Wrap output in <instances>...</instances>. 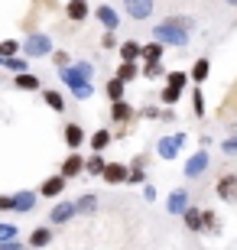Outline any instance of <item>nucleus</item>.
<instances>
[{"instance_id": "obj_1", "label": "nucleus", "mask_w": 237, "mask_h": 250, "mask_svg": "<svg viewBox=\"0 0 237 250\" xmlns=\"http://www.w3.org/2000/svg\"><path fill=\"white\" fill-rule=\"evenodd\" d=\"M153 39L156 42H163V46H189V29L175 26V23H169V20H163V23H156L153 26Z\"/></svg>"}, {"instance_id": "obj_2", "label": "nucleus", "mask_w": 237, "mask_h": 250, "mask_svg": "<svg viewBox=\"0 0 237 250\" xmlns=\"http://www.w3.org/2000/svg\"><path fill=\"white\" fill-rule=\"evenodd\" d=\"M23 56H26V59L52 56V39H49L46 33H29V39L23 42Z\"/></svg>"}, {"instance_id": "obj_3", "label": "nucleus", "mask_w": 237, "mask_h": 250, "mask_svg": "<svg viewBox=\"0 0 237 250\" xmlns=\"http://www.w3.org/2000/svg\"><path fill=\"white\" fill-rule=\"evenodd\" d=\"M59 75H62V82L72 88L75 82H91L94 78V65L91 62H72L68 68H59Z\"/></svg>"}, {"instance_id": "obj_4", "label": "nucleus", "mask_w": 237, "mask_h": 250, "mask_svg": "<svg viewBox=\"0 0 237 250\" xmlns=\"http://www.w3.org/2000/svg\"><path fill=\"white\" fill-rule=\"evenodd\" d=\"M208 166H211V156H208V149L201 146L198 153H192V156L185 159V179H201L208 172Z\"/></svg>"}, {"instance_id": "obj_5", "label": "nucleus", "mask_w": 237, "mask_h": 250, "mask_svg": "<svg viewBox=\"0 0 237 250\" xmlns=\"http://www.w3.org/2000/svg\"><path fill=\"white\" fill-rule=\"evenodd\" d=\"M215 195H218L221 202L237 205V172H224V176L215 182Z\"/></svg>"}, {"instance_id": "obj_6", "label": "nucleus", "mask_w": 237, "mask_h": 250, "mask_svg": "<svg viewBox=\"0 0 237 250\" xmlns=\"http://www.w3.org/2000/svg\"><path fill=\"white\" fill-rule=\"evenodd\" d=\"M185 143V133H172V137H163L159 143H156V153H159V159H166V163H172L175 156H179V146Z\"/></svg>"}, {"instance_id": "obj_7", "label": "nucleus", "mask_w": 237, "mask_h": 250, "mask_svg": "<svg viewBox=\"0 0 237 250\" xmlns=\"http://www.w3.org/2000/svg\"><path fill=\"white\" fill-rule=\"evenodd\" d=\"M137 117H140V111H133V104H127V101H114L110 104V121L120 124V127H127V124L137 121Z\"/></svg>"}, {"instance_id": "obj_8", "label": "nucleus", "mask_w": 237, "mask_h": 250, "mask_svg": "<svg viewBox=\"0 0 237 250\" xmlns=\"http://www.w3.org/2000/svg\"><path fill=\"white\" fill-rule=\"evenodd\" d=\"M65 179H75V176H82L85 172V156L78 153V149H68V156L62 159V169H59Z\"/></svg>"}, {"instance_id": "obj_9", "label": "nucleus", "mask_w": 237, "mask_h": 250, "mask_svg": "<svg viewBox=\"0 0 237 250\" xmlns=\"http://www.w3.org/2000/svg\"><path fill=\"white\" fill-rule=\"evenodd\" d=\"M91 3L88 0H68L65 3V17L72 20V23H85V20H91Z\"/></svg>"}, {"instance_id": "obj_10", "label": "nucleus", "mask_w": 237, "mask_h": 250, "mask_svg": "<svg viewBox=\"0 0 237 250\" xmlns=\"http://www.w3.org/2000/svg\"><path fill=\"white\" fill-rule=\"evenodd\" d=\"M78 214V208H75V202H55L52 211H49V224H68Z\"/></svg>"}, {"instance_id": "obj_11", "label": "nucleus", "mask_w": 237, "mask_h": 250, "mask_svg": "<svg viewBox=\"0 0 237 250\" xmlns=\"http://www.w3.org/2000/svg\"><path fill=\"white\" fill-rule=\"evenodd\" d=\"M124 13L130 20H150L153 17V0H124Z\"/></svg>"}, {"instance_id": "obj_12", "label": "nucleus", "mask_w": 237, "mask_h": 250, "mask_svg": "<svg viewBox=\"0 0 237 250\" xmlns=\"http://www.w3.org/2000/svg\"><path fill=\"white\" fill-rule=\"evenodd\" d=\"M62 137H65V146H68V149H82L85 146V140H88V133H85V127H82V124H65V133H62Z\"/></svg>"}, {"instance_id": "obj_13", "label": "nucleus", "mask_w": 237, "mask_h": 250, "mask_svg": "<svg viewBox=\"0 0 237 250\" xmlns=\"http://www.w3.org/2000/svg\"><path fill=\"white\" fill-rule=\"evenodd\" d=\"M65 186H68V179H65L62 172H59V176H49L46 182L39 186V195H43V198H59V195L65 192Z\"/></svg>"}, {"instance_id": "obj_14", "label": "nucleus", "mask_w": 237, "mask_h": 250, "mask_svg": "<svg viewBox=\"0 0 237 250\" xmlns=\"http://www.w3.org/2000/svg\"><path fill=\"white\" fill-rule=\"evenodd\" d=\"M94 20H98L104 29H117V26H120V13H117L114 7H108V3L94 7Z\"/></svg>"}, {"instance_id": "obj_15", "label": "nucleus", "mask_w": 237, "mask_h": 250, "mask_svg": "<svg viewBox=\"0 0 237 250\" xmlns=\"http://www.w3.org/2000/svg\"><path fill=\"white\" fill-rule=\"evenodd\" d=\"M127 172H130V166H124V163H108V169H104V182L108 186H124L127 182Z\"/></svg>"}, {"instance_id": "obj_16", "label": "nucleus", "mask_w": 237, "mask_h": 250, "mask_svg": "<svg viewBox=\"0 0 237 250\" xmlns=\"http://www.w3.org/2000/svg\"><path fill=\"white\" fill-rule=\"evenodd\" d=\"M179 218H182V224L189 228L192 234H201V231H205V221H201V208H195V205H189V208H185Z\"/></svg>"}, {"instance_id": "obj_17", "label": "nucleus", "mask_w": 237, "mask_h": 250, "mask_svg": "<svg viewBox=\"0 0 237 250\" xmlns=\"http://www.w3.org/2000/svg\"><path fill=\"white\" fill-rule=\"evenodd\" d=\"M208 75H211V59H208V56L195 59V65L189 68V78H192L195 84H205V82H208Z\"/></svg>"}, {"instance_id": "obj_18", "label": "nucleus", "mask_w": 237, "mask_h": 250, "mask_svg": "<svg viewBox=\"0 0 237 250\" xmlns=\"http://www.w3.org/2000/svg\"><path fill=\"white\" fill-rule=\"evenodd\" d=\"M114 143V133H110L108 127H101V130H94L91 137H88V146H91V153H104V149Z\"/></svg>"}, {"instance_id": "obj_19", "label": "nucleus", "mask_w": 237, "mask_h": 250, "mask_svg": "<svg viewBox=\"0 0 237 250\" xmlns=\"http://www.w3.org/2000/svg\"><path fill=\"white\" fill-rule=\"evenodd\" d=\"M185 208H189V192H185V188H175V192L169 195V202H166V211L169 214H182Z\"/></svg>"}, {"instance_id": "obj_20", "label": "nucleus", "mask_w": 237, "mask_h": 250, "mask_svg": "<svg viewBox=\"0 0 237 250\" xmlns=\"http://www.w3.org/2000/svg\"><path fill=\"white\" fill-rule=\"evenodd\" d=\"M52 244V228L49 224H43V228H36V231L29 234V250H43Z\"/></svg>"}, {"instance_id": "obj_21", "label": "nucleus", "mask_w": 237, "mask_h": 250, "mask_svg": "<svg viewBox=\"0 0 237 250\" xmlns=\"http://www.w3.org/2000/svg\"><path fill=\"white\" fill-rule=\"evenodd\" d=\"M104 169H108V159L101 156V153L85 156V176H104Z\"/></svg>"}, {"instance_id": "obj_22", "label": "nucleus", "mask_w": 237, "mask_h": 250, "mask_svg": "<svg viewBox=\"0 0 237 250\" xmlns=\"http://www.w3.org/2000/svg\"><path fill=\"white\" fill-rule=\"evenodd\" d=\"M13 84H17L20 91H43V84H39V78L33 72H17Z\"/></svg>"}, {"instance_id": "obj_23", "label": "nucleus", "mask_w": 237, "mask_h": 250, "mask_svg": "<svg viewBox=\"0 0 237 250\" xmlns=\"http://www.w3.org/2000/svg\"><path fill=\"white\" fill-rule=\"evenodd\" d=\"M117 52H120L124 62H137L140 52H143V46H140L137 39H127V42H120V46H117Z\"/></svg>"}, {"instance_id": "obj_24", "label": "nucleus", "mask_w": 237, "mask_h": 250, "mask_svg": "<svg viewBox=\"0 0 237 250\" xmlns=\"http://www.w3.org/2000/svg\"><path fill=\"white\" fill-rule=\"evenodd\" d=\"M117 78H120L124 84L137 82V78H140V65H137V62H124V59H120V65H117Z\"/></svg>"}, {"instance_id": "obj_25", "label": "nucleus", "mask_w": 237, "mask_h": 250, "mask_svg": "<svg viewBox=\"0 0 237 250\" xmlns=\"http://www.w3.org/2000/svg\"><path fill=\"white\" fill-rule=\"evenodd\" d=\"M39 94H43V101H46L55 114H62V111H65V98H62V91H55V88H43Z\"/></svg>"}, {"instance_id": "obj_26", "label": "nucleus", "mask_w": 237, "mask_h": 250, "mask_svg": "<svg viewBox=\"0 0 237 250\" xmlns=\"http://www.w3.org/2000/svg\"><path fill=\"white\" fill-rule=\"evenodd\" d=\"M13 202H17V211L20 214H26V211H33V208H36V192H17L13 195Z\"/></svg>"}, {"instance_id": "obj_27", "label": "nucleus", "mask_w": 237, "mask_h": 250, "mask_svg": "<svg viewBox=\"0 0 237 250\" xmlns=\"http://www.w3.org/2000/svg\"><path fill=\"white\" fill-rule=\"evenodd\" d=\"M182 94L185 91H179V88H172V84H163V91H159V104H163V107H175V104L182 101Z\"/></svg>"}, {"instance_id": "obj_28", "label": "nucleus", "mask_w": 237, "mask_h": 250, "mask_svg": "<svg viewBox=\"0 0 237 250\" xmlns=\"http://www.w3.org/2000/svg\"><path fill=\"white\" fill-rule=\"evenodd\" d=\"M124 88H127V84L120 82L117 75H114V78H108V84H104V91H108V101L114 104V101H124Z\"/></svg>"}, {"instance_id": "obj_29", "label": "nucleus", "mask_w": 237, "mask_h": 250, "mask_svg": "<svg viewBox=\"0 0 237 250\" xmlns=\"http://www.w3.org/2000/svg\"><path fill=\"white\" fill-rule=\"evenodd\" d=\"M163 56H166V46H163V42H156V39H153V42H146L143 52H140L143 62H156V59H163Z\"/></svg>"}, {"instance_id": "obj_30", "label": "nucleus", "mask_w": 237, "mask_h": 250, "mask_svg": "<svg viewBox=\"0 0 237 250\" xmlns=\"http://www.w3.org/2000/svg\"><path fill=\"white\" fill-rule=\"evenodd\" d=\"M75 208H78V214H94V211H98V195L85 192L82 198L75 202Z\"/></svg>"}, {"instance_id": "obj_31", "label": "nucleus", "mask_w": 237, "mask_h": 250, "mask_svg": "<svg viewBox=\"0 0 237 250\" xmlns=\"http://www.w3.org/2000/svg\"><path fill=\"white\" fill-rule=\"evenodd\" d=\"M140 75H143V78H150V82H156V78H163V75H166V68H163V59H156V62H143Z\"/></svg>"}, {"instance_id": "obj_32", "label": "nucleus", "mask_w": 237, "mask_h": 250, "mask_svg": "<svg viewBox=\"0 0 237 250\" xmlns=\"http://www.w3.org/2000/svg\"><path fill=\"white\" fill-rule=\"evenodd\" d=\"M0 68H7V72H26L29 68V59H20V56H10V59H0Z\"/></svg>"}, {"instance_id": "obj_33", "label": "nucleus", "mask_w": 237, "mask_h": 250, "mask_svg": "<svg viewBox=\"0 0 237 250\" xmlns=\"http://www.w3.org/2000/svg\"><path fill=\"white\" fill-rule=\"evenodd\" d=\"M189 72H182V68H175V72H166V84H172V88H179V91H185V84H189Z\"/></svg>"}, {"instance_id": "obj_34", "label": "nucleus", "mask_w": 237, "mask_h": 250, "mask_svg": "<svg viewBox=\"0 0 237 250\" xmlns=\"http://www.w3.org/2000/svg\"><path fill=\"white\" fill-rule=\"evenodd\" d=\"M72 94L78 98V101H88V98L94 94V84H91V82H75V84H72Z\"/></svg>"}, {"instance_id": "obj_35", "label": "nucleus", "mask_w": 237, "mask_h": 250, "mask_svg": "<svg viewBox=\"0 0 237 250\" xmlns=\"http://www.w3.org/2000/svg\"><path fill=\"white\" fill-rule=\"evenodd\" d=\"M120 42H117V29H104V33H101V49H104V52H110V49H117Z\"/></svg>"}, {"instance_id": "obj_36", "label": "nucleus", "mask_w": 237, "mask_h": 250, "mask_svg": "<svg viewBox=\"0 0 237 250\" xmlns=\"http://www.w3.org/2000/svg\"><path fill=\"white\" fill-rule=\"evenodd\" d=\"M20 49H23V42H17V39H3V42H0V59L17 56Z\"/></svg>"}, {"instance_id": "obj_37", "label": "nucleus", "mask_w": 237, "mask_h": 250, "mask_svg": "<svg viewBox=\"0 0 237 250\" xmlns=\"http://www.w3.org/2000/svg\"><path fill=\"white\" fill-rule=\"evenodd\" d=\"M192 111H195V117H205V91L201 88L192 91Z\"/></svg>"}, {"instance_id": "obj_38", "label": "nucleus", "mask_w": 237, "mask_h": 250, "mask_svg": "<svg viewBox=\"0 0 237 250\" xmlns=\"http://www.w3.org/2000/svg\"><path fill=\"white\" fill-rule=\"evenodd\" d=\"M127 182H130V186H143V182H146V172H143L140 166H130V172H127Z\"/></svg>"}, {"instance_id": "obj_39", "label": "nucleus", "mask_w": 237, "mask_h": 250, "mask_svg": "<svg viewBox=\"0 0 237 250\" xmlns=\"http://www.w3.org/2000/svg\"><path fill=\"white\" fill-rule=\"evenodd\" d=\"M201 221H205V231H215L218 228V214L211 211V208H201Z\"/></svg>"}, {"instance_id": "obj_40", "label": "nucleus", "mask_w": 237, "mask_h": 250, "mask_svg": "<svg viewBox=\"0 0 237 250\" xmlns=\"http://www.w3.org/2000/svg\"><path fill=\"white\" fill-rule=\"evenodd\" d=\"M52 62H55V68H68V65H72V56H68V52H62V49H55V52H52Z\"/></svg>"}, {"instance_id": "obj_41", "label": "nucleus", "mask_w": 237, "mask_h": 250, "mask_svg": "<svg viewBox=\"0 0 237 250\" xmlns=\"http://www.w3.org/2000/svg\"><path fill=\"white\" fill-rule=\"evenodd\" d=\"M221 153H224V156H237V133L221 143Z\"/></svg>"}, {"instance_id": "obj_42", "label": "nucleus", "mask_w": 237, "mask_h": 250, "mask_svg": "<svg viewBox=\"0 0 237 250\" xmlns=\"http://www.w3.org/2000/svg\"><path fill=\"white\" fill-rule=\"evenodd\" d=\"M169 23H175V26L189 29V33H192V29H195V20H192V17H182V13H179V17H169Z\"/></svg>"}, {"instance_id": "obj_43", "label": "nucleus", "mask_w": 237, "mask_h": 250, "mask_svg": "<svg viewBox=\"0 0 237 250\" xmlns=\"http://www.w3.org/2000/svg\"><path fill=\"white\" fill-rule=\"evenodd\" d=\"M13 237H17V228L0 221V241H13Z\"/></svg>"}, {"instance_id": "obj_44", "label": "nucleus", "mask_w": 237, "mask_h": 250, "mask_svg": "<svg viewBox=\"0 0 237 250\" xmlns=\"http://www.w3.org/2000/svg\"><path fill=\"white\" fill-rule=\"evenodd\" d=\"M0 211H17V202H13V195H0Z\"/></svg>"}, {"instance_id": "obj_45", "label": "nucleus", "mask_w": 237, "mask_h": 250, "mask_svg": "<svg viewBox=\"0 0 237 250\" xmlns=\"http://www.w3.org/2000/svg\"><path fill=\"white\" fill-rule=\"evenodd\" d=\"M0 250H26V247H23V244L13 237V241H0Z\"/></svg>"}, {"instance_id": "obj_46", "label": "nucleus", "mask_w": 237, "mask_h": 250, "mask_svg": "<svg viewBox=\"0 0 237 250\" xmlns=\"http://www.w3.org/2000/svg\"><path fill=\"white\" fill-rule=\"evenodd\" d=\"M143 198L146 202H156V188L150 186V182H143Z\"/></svg>"}, {"instance_id": "obj_47", "label": "nucleus", "mask_w": 237, "mask_h": 250, "mask_svg": "<svg viewBox=\"0 0 237 250\" xmlns=\"http://www.w3.org/2000/svg\"><path fill=\"white\" fill-rule=\"evenodd\" d=\"M224 3H231V7H237V0H224Z\"/></svg>"}]
</instances>
